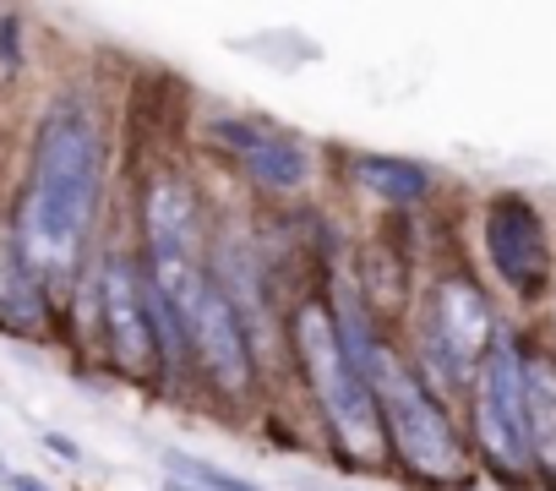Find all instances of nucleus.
<instances>
[{"instance_id": "obj_1", "label": "nucleus", "mask_w": 556, "mask_h": 491, "mask_svg": "<svg viewBox=\"0 0 556 491\" xmlns=\"http://www.w3.org/2000/svg\"><path fill=\"white\" fill-rule=\"evenodd\" d=\"M99 197V131L77 99H61L39 121L34 180L17 213V257L39 279H66L77 268L83 235Z\"/></svg>"}, {"instance_id": "obj_2", "label": "nucleus", "mask_w": 556, "mask_h": 491, "mask_svg": "<svg viewBox=\"0 0 556 491\" xmlns=\"http://www.w3.org/2000/svg\"><path fill=\"white\" fill-rule=\"evenodd\" d=\"M339 301H344L339 317H333L339 344H344V355L361 366V377H366V388H371V399H377V410H382V420H388V431H393L399 458H404L415 475H426V480H464V448H458V431H453V420L442 415V404L409 377L404 361H393V355L377 344V333L366 328L355 295L344 290Z\"/></svg>"}, {"instance_id": "obj_3", "label": "nucleus", "mask_w": 556, "mask_h": 491, "mask_svg": "<svg viewBox=\"0 0 556 491\" xmlns=\"http://www.w3.org/2000/svg\"><path fill=\"white\" fill-rule=\"evenodd\" d=\"M295 344H301L306 377H312L333 431L344 437V448L355 458H382V410H377L361 366L344 355L339 328H333V317L323 306H301L295 312Z\"/></svg>"}, {"instance_id": "obj_4", "label": "nucleus", "mask_w": 556, "mask_h": 491, "mask_svg": "<svg viewBox=\"0 0 556 491\" xmlns=\"http://www.w3.org/2000/svg\"><path fill=\"white\" fill-rule=\"evenodd\" d=\"M475 431L491 464L507 475H523L534 464L529 453V399H523V355L513 339H491L480 372H475Z\"/></svg>"}, {"instance_id": "obj_5", "label": "nucleus", "mask_w": 556, "mask_h": 491, "mask_svg": "<svg viewBox=\"0 0 556 491\" xmlns=\"http://www.w3.org/2000/svg\"><path fill=\"white\" fill-rule=\"evenodd\" d=\"M491 350V306L475 285L447 279L431 290V323H426V361L442 382H464L480 372Z\"/></svg>"}, {"instance_id": "obj_6", "label": "nucleus", "mask_w": 556, "mask_h": 491, "mask_svg": "<svg viewBox=\"0 0 556 491\" xmlns=\"http://www.w3.org/2000/svg\"><path fill=\"white\" fill-rule=\"evenodd\" d=\"M485 252L491 268L518 290V295H540L551 279V246H545V224L523 197H496L485 213Z\"/></svg>"}, {"instance_id": "obj_7", "label": "nucleus", "mask_w": 556, "mask_h": 491, "mask_svg": "<svg viewBox=\"0 0 556 491\" xmlns=\"http://www.w3.org/2000/svg\"><path fill=\"white\" fill-rule=\"evenodd\" d=\"M213 142L235 148L240 153V169L256 186L295 191V186L312 180V148L295 142L290 131H273V126H256V121H213Z\"/></svg>"}, {"instance_id": "obj_8", "label": "nucleus", "mask_w": 556, "mask_h": 491, "mask_svg": "<svg viewBox=\"0 0 556 491\" xmlns=\"http://www.w3.org/2000/svg\"><path fill=\"white\" fill-rule=\"evenodd\" d=\"M99 301H104V333H110L115 366L121 372H142L153 361V323H148V301H142V285H137L126 257H104Z\"/></svg>"}, {"instance_id": "obj_9", "label": "nucleus", "mask_w": 556, "mask_h": 491, "mask_svg": "<svg viewBox=\"0 0 556 491\" xmlns=\"http://www.w3.org/2000/svg\"><path fill=\"white\" fill-rule=\"evenodd\" d=\"M523 399H529V453L556 480V366L523 361Z\"/></svg>"}, {"instance_id": "obj_10", "label": "nucleus", "mask_w": 556, "mask_h": 491, "mask_svg": "<svg viewBox=\"0 0 556 491\" xmlns=\"http://www.w3.org/2000/svg\"><path fill=\"white\" fill-rule=\"evenodd\" d=\"M355 175H361L377 197H388V202H415V197H426V191H431V169H426V164H415V159L355 153Z\"/></svg>"}, {"instance_id": "obj_11", "label": "nucleus", "mask_w": 556, "mask_h": 491, "mask_svg": "<svg viewBox=\"0 0 556 491\" xmlns=\"http://www.w3.org/2000/svg\"><path fill=\"white\" fill-rule=\"evenodd\" d=\"M164 469H169V480H186V486H197V491H267V486H256V480H245V475H235V469H224V464H213V458L180 453V448L164 453Z\"/></svg>"}, {"instance_id": "obj_12", "label": "nucleus", "mask_w": 556, "mask_h": 491, "mask_svg": "<svg viewBox=\"0 0 556 491\" xmlns=\"http://www.w3.org/2000/svg\"><path fill=\"white\" fill-rule=\"evenodd\" d=\"M0 486H7V491H50L39 475H17V469H0Z\"/></svg>"}, {"instance_id": "obj_13", "label": "nucleus", "mask_w": 556, "mask_h": 491, "mask_svg": "<svg viewBox=\"0 0 556 491\" xmlns=\"http://www.w3.org/2000/svg\"><path fill=\"white\" fill-rule=\"evenodd\" d=\"M295 491H333V486H317V480H295Z\"/></svg>"}]
</instances>
